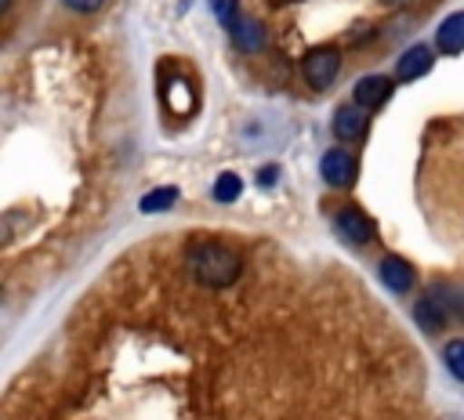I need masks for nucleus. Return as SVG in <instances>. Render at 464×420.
I'll return each mask as SVG.
<instances>
[{
	"instance_id": "nucleus-1",
	"label": "nucleus",
	"mask_w": 464,
	"mask_h": 420,
	"mask_svg": "<svg viewBox=\"0 0 464 420\" xmlns=\"http://www.w3.org/2000/svg\"><path fill=\"white\" fill-rule=\"evenodd\" d=\"M239 268H243V257L218 243V239H192L185 246V272L199 282V286H210V290H225L239 279Z\"/></svg>"
},
{
	"instance_id": "nucleus-2",
	"label": "nucleus",
	"mask_w": 464,
	"mask_h": 420,
	"mask_svg": "<svg viewBox=\"0 0 464 420\" xmlns=\"http://www.w3.org/2000/svg\"><path fill=\"white\" fill-rule=\"evenodd\" d=\"M301 76L312 91H326L334 87V80L341 76V47L334 43H319L301 58Z\"/></svg>"
},
{
	"instance_id": "nucleus-3",
	"label": "nucleus",
	"mask_w": 464,
	"mask_h": 420,
	"mask_svg": "<svg viewBox=\"0 0 464 420\" xmlns=\"http://www.w3.org/2000/svg\"><path fill=\"white\" fill-rule=\"evenodd\" d=\"M334 232H337V239H344V243H352V246H366V243L377 235V224H373L359 206H341V210L334 214Z\"/></svg>"
},
{
	"instance_id": "nucleus-4",
	"label": "nucleus",
	"mask_w": 464,
	"mask_h": 420,
	"mask_svg": "<svg viewBox=\"0 0 464 420\" xmlns=\"http://www.w3.org/2000/svg\"><path fill=\"white\" fill-rule=\"evenodd\" d=\"M319 174H323V181L330 188H352V181H355V159H352V152H344V148L323 152Z\"/></svg>"
},
{
	"instance_id": "nucleus-5",
	"label": "nucleus",
	"mask_w": 464,
	"mask_h": 420,
	"mask_svg": "<svg viewBox=\"0 0 464 420\" xmlns=\"http://www.w3.org/2000/svg\"><path fill=\"white\" fill-rule=\"evenodd\" d=\"M392 76H381V72H370L362 80H355L352 87V101L362 105V109H381L388 98H392Z\"/></svg>"
},
{
	"instance_id": "nucleus-6",
	"label": "nucleus",
	"mask_w": 464,
	"mask_h": 420,
	"mask_svg": "<svg viewBox=\"0 0 464 420\" xmlns=\"http://www.w3.org/2000/svg\"><path fill=\"white\" fill-rule=\"evenodd\" d=\"M377 279H381L392 293H410L417 275H413V268H410L406 257H399V253H384L381 264H377Z\"/></svg>"
},
{
	"instance_id": "nucleus-7",
	"label": "nucleus",
	"mask_w": 464,
	"mask_h": 420,
	"mask_svg": "<svg viewBox=\"0 0 464 420\" xmlns=\"http://www.w3.org/2000/svg\"><path fill=\"white\" fill-rule=\"evenodd\" d=\"M337 141H359L366 134V109L362 105H337L334 109V123H330Z\"/></svg>"
},
{
	"instance_id": "nucleus-8",
	"label": "nucleus",
	"mask_w": 464,
	"mask_h": 420,
	"mask_svg": "<svg viewBox=\"0 0 464 420\" xmlns=\"http://www.w3.org/2000/svg\"><path fill=\"white\" fill-rule=\"evenodd\" d=\"M431 65H435L431 47H428V43H413V47H406V51L395 58V76H399L402 83H410V80H420Z\"/></svg>"
},
{
	"instance_id": "nucleus-9",
	"label": "nucleus",
	"mask_w": 464,
	"mask_h": 420,
	"mask_svg": "<svg viewBox=\"0 0 464 420\" xmlns=\"http://www.w3.org/2000/svg\"><path fill=\"white\" fill-rule=\"evenodd\" d=\"M435 47L442 54H460L464 51V11H453L439 22L435 29Z\"/></svg>"
},
{
	"instance_id": "nucleus-10",
	"label": "nucleus",
	"mask_w": 464,
	"mask_h": 420,
	"mask_svg": "<svg viewBox=\"0 0 464 420\" xmlns=\"http://www.w3.org/2000/svg\"><path fill=\"white\" fill-rule=\"evenodd\" d=\"M446 319H450V315H446V308H442L431 293H428V297H420V301L413 304V322H417L424 333H439V329L446 326Z\"/></svg>"
},
{
	"instance_id": "nucleus-11",
	"label": "nucleus",
	"mask_w": 464,
	"mask_h": 420,
	"mask_svg": "<svg viewBox=\"0 0 464 420\" xmlns=\"http://www.w3.org/2000/svg\"><path fill=\"white\" fill-rule=\"evenodd\" d=\"M442 308H446V315H453V319H460L464 322V279L460 282H435L431 290H428Z\"/></svg>"
},
{
	"instance_id": "nucleus-12",
	"label": "nucleus",
	"mask_w": 464,
	"mask_h": 420,
	"mask_svg": "<svg viewBox=\"0 0 464 420\" xmlns=\"http://www.w3.org/2000/svg\"><path fill=\"white\" fill-rule=\"evenodd\" d=\"M178 185H160V188H149L141 199H138V210L141 214H163V210H170L174 203H178Z\"/></svg>"
},
{
	"instance_id": "nucleus-13",
	"label": "nucleus",
	"mask_w": 464,
	"mask_h": 420,
	"mask_svg": "<svg viewBox=\"0 0 464 420\" xmlns=\"http://www.w3.org/2000/svg\"><path fill=\"white\" fill-rule=\"evenodd\" d=\"M218 203H236L243 196V177L236 170H225L218 181H214V192H210Z\"/></svg>"
},
{
	"instance_id": "nucleus-14",
	"label": "nucleus",
	"mask_w": 464,
	"mask_h": 420,
	"mask_svg": "<svg viewBox=\"0 0 464 420\" xmlns=\"http://www.w3.org/2000/svg\"><path fill=\"white\" fill-rule=\"evenodd\" d=\"M442 362H446L450 377L464 384V337H457V340H450V344L442 348Z\"/></svg>"
},
{
	"instance_id": "nucleus-15",
	"label": "nucleus",
	"mask_w": 464,
	"mask_h": 420,
	"mask_svg": "<svg viewBox=\"0 0 464 420\" xmlns=\"http://www.w3.org/2000/svg\"><path fill=\"white\" fill-rule=\"evenodd\" d=\"M276 181H279V167H276V163L257 167V185H261V188H272Z\"/></svg>"
},
{
	"instance_id": "nucleus-16",
	"label": "nucleus",
	"mask_w": 464,
	"mask_h": 420,
	"mask_svg": "<svg viewBox=\"0 0 464 420\" xmlns=\"http://www.w3.org/2000/svg\"><path fill=\"white\" fill-rule=\"evenodd\" d=\"M62 4H65L69 11H76V14H94L105 0H62Z\"/></svg>"
},
{
	"instance_id": "nucleus-17",
	"label": "nucleus",
	"mask_w": 464,
	"mask_h": 420,
	"mask_svg": "<svg viewBox=\"0 0 464 420\" xmlns=\"http://www.w3.org/2000/svg\"><path fill=\"white\" fill-rule=\"evenodd\" d=\"M388 4H402V0H388Z\"/></svg>"
}]
</instances>
